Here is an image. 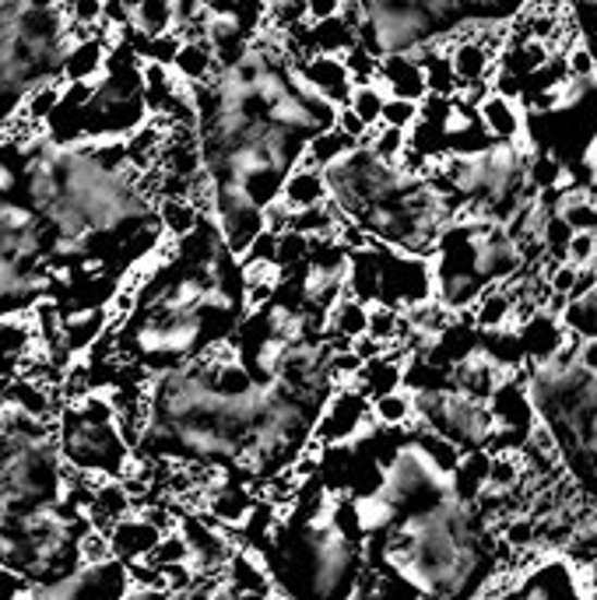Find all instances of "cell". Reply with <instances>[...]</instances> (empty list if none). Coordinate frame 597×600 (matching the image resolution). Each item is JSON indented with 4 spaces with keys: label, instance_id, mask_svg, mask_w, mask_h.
<instances>
[{
    "label": "cell",
    "instance_id": "83f0119b",
    "mask_svg": "<svg viewBox=\"0 0 597 600\" xmlns=\"http://www.w3.org/2000/svg\"><path fill=\"white\" fill-rule=\"evenodd\" d=\"M349 106H352L355 113L363 117L369 126H380V120H383V106H387V88H383L380 82H363V85H355Z\"/></svg>",
    "mask_w": 597,
    "mask_h": 600
},
{
    "label": "cell",
    "instance_id": "74e56055",
    "mask_svg": "<svg viewBox=\"0 0 597 600\" xmlns=\"http://www.w3.org/2000/svg\"><path fill=\"white\" fill-rule=\"evenodd\" d=\"M338 126H341V131L349 134V137H355L358 145H363V140H369V134H373V126H369L363 117H358L352 106H341V113H338Z\"/></svg>",
    "mask_w": 597,
    "mask_h": 600
},
{
    "label": "cell",
    "instance_id": "1f68e13d",
    "mask_svg": "<svg viewBox=\"0 0 597 600\" xmlns=\"http://www.w3.org/2000/svg\"><path fill=\"white\" fill-rule=\"evenodd\" d=\"M180 600H240V593H235L226 576H197V583L186 593H180Z\"/></svg>",
    "mask_w": 597,
    "mask_h": 600
},
{
    "label": "cell",
    "instance_id": "3957f363",
    "mask_svg": "<svg viewBox=\"0 0 597 600\" xmlns=\"http://www.w3.org/2000/svg\"><path fill=\"white\" fill-rule=\"evenodd\" d=\"M85 478L68 467L57 425L19 404H0V568L39 587L85 565Z\"/></svg>",
    "mask_w": 597,
    "mask_h": 600
},
{
    "label": "cell",
    "instance_id": "836d02e7",
    "mask_svg": "<svg viewBox=\"0 0 597 600\" xmlns=\"http://www.w3.org/2000/svg\"><path fill=\"white\" fill-rule=\"evenodd\" d=\"M562 60H565V71H570V77H594L597 74V60L580 39L562 53Z\"/></svg>",
    "mask_w": 597,
    "mask_h": 600
},
{
    "label": "cell",
    "instance_id": "f546056e",
    "mask_svg": "<svg viewBox=\"0 0 597 600\" xmlns=\"http://www.w3.org/2000/svg\"><path fill=\"white\" fill-rule=\"evenodd\" d=\"M570 8V22L576 25V39L587 46L597 60V0H573Z\"/></svg>",
    "mask_w": 597,
    "mask_h": 600
},
{
    "label": "cell",
    "instance_id": "7402d4cb",
    "mask_svg": "<svg viewBox=\"0 0 597 600\" xmlns=\"http://www.w3.org/2000/svg\"><path fill=\"white\" fill-rule=\"evenodd\" d=\"M131 28L148 39L176 32V0H134Z\"/></svg>",
    "mask_w": 597,
    "mask_h": 600
},
{
    "label": "cell",
    "instance_id": "603a6c76",
    "mask_svg": "<svg viewBox=\"0 0 597 600\" xmlns=\"http://www.w3.org/2000/svg\"><path fill=\"white\" fill-rule=\"evenodd\" d=\"M159 218H162V229L169 240H183V235H191L197 225H200V204L191 200V197H162L159 200Z\"/></svg>",
    "mask_w": 597,
    "mask_h": 600
},
{
    "label": "cell",
    "instance_id": "ac0fdd59",
    "mask_svg": "<svg viewBox=\"0 0 597 600\" xmlns=\"http://www.w3.org/2000/svg\"><path fill=\"white\" fill-rule=\"evenodd\" d=\"M281 200H285L292 211H306V208H317V204H324V200H331L324 169L298 166L289 176L285 189H281Z\"/></svg>",
    "mask_w": 597,
    "mask_h": 600
},
{
    "label": "cell",
    "instance_id": "484cf974",
    "mask_svg": "<svg viewBox=\"0 0 597 600\" xmlns=\"http://www.w3.org/2000/svg\"><path fill=\"white\" fill-rule=\"evenodd\" d=\"M562 323L580 341H597V289L584 298H570L562 309Z\"/></svg>",
    "mask_w": 597,
    "mask_h": 600
},
{
    "label": "cell",
    "instance_id": "cb8c5ba5",
    "mask_svg": "<svg viewBox=\"0 0 597 600\" xmlns=\"http://www.w3.org/2000/svg\"><path fill=\"white\" fill-rule=\"evenodd\" d=\"M373 418L380 429H407L415 425V393L401 387L394 393H383V397L373 401Z\"/></svg>",
    "mask_w": 597,
    "mask_h": 600
},
{
    "label": "cell",
    "instance_id": "60d3db41",
    "mask_svg": "<svg viewBox=\"0 0 597 600\" xmlns=\"http://www.w3.org/2000/svg\"><path fill=\"white\" fill-rule=\"evenodd\" d=\"M33 4H39V8H60L64 0H33Z\"/></svg>",
    "mask_w": 597,
    "mask_h": 600
},
{
    "label": "cell",
    "instance_id": "8d00e7d4",
    "mask_svg": "<svg viewBox=\"0 0 597 600\" xmlns=\"http://www.w3.org/2000/svg\"><path fill=\"white\" fill-rule=\"evenodd\" d=\"M545 274H548V284H552L556 295H565V298H570V295H573V284H576V274H580V267H573V264H552V267H545Z\"/></svg>",
    "mask_w": 597,
    "mask_h": 600
},
{
    "label": "cell",
    "instance_id": "277c9868",
    "mask_svg": "<svg viewBox=\"0 0 597 600\" xmlns=\"http://www.w3.org/2000/svg\"><path fill=\"white\" fill-rule=\"evenodd\" d=\"M331 204L373 243L432 260L439 232L467 211L464 197L429 166L387 162L369 145H355L324 169Z\"/></svg>",
    "mask_w": 597,
    "mask_h": 600
},
{
    "label": "cell",
    "instance_id": "7c38bea8",
    "mask_svg": "<svg viewBox=\"0 0 597 600\" xmlns=\"http://www.w3.org/2000/svg\"><path fill=\"white\" fill-rule=\"evenodd\" d=\"M475 600H590V590L584 568H576L570 559L545 555L527 573L499 568Z\"/></svg>",
    "mask_w": 597,
    "mask_h": 600
},
{
    "label": "cell",
    "instance_id": "2e32d148",
    "mask_svg": "<svg viewBox=\"0 0 597 600\" xmlns=\"http://www.w3.org/2000/svg\"><path fill=\"white\" fill-rule=\"evenodd\" d=\"M478 113L492 140H524L527 109L521 99H513L507 91H485L478 99Z\"/></svg>",
    "mask_w": 597,
    "mask_h": 600
},
{
    "label": "cell",
    "instance_id": "d4e9b609",
    "mask_svg": "<svg viewBox=\"0 0 597 600\" xmlns=\"http://www.w3.org/2000/svg\"><path fill=\"white\" fill-rule=\"evenodd\" d=\"M415 57L422 60V71H426V85H429L432 95H453V91H461L447 46H429V50H422Z\"/></svg>",
    "mask_w": 597,
    "mask_h": 600
},
{
    "label": "cell",
    "instance_id": "d590c367",
    "mask_svg": "<svg viewBox=\"0 0 597 600\" xmlns=\"http://www.w3.org/2000/svg\"><path fill=\"white\" fill-rule=\"evenodd\" d=\"M344 11H349V0H306V22L309 25L341 19Z\"/></svg>",
    "mask_w": 597,
    "mask_h": 600
},
{
    "label": "cell",
    "instance_id": "9c48e42d",
    "mask_svg": "<svg viewBox=\"0 0 597 600\" xmlns=\"http://www.w3.org/2000/svg\"><path fill=\"white\" fill-rule=\"evenodd\" d=\"M485 88L475 91H453V95H426L422 99L418 123L407 131V155L404 162L412 169L426 172L429 166L443 162L453 155H475L492 145L489 131H485L478 99Z\"/></svg>",
    "mask_w": 597,
    "mask_h": 600
},
{
    "label": "cell",
    "instance_id": "5b68a950",
    "mask_svg": "<svg viewBox=\"0 0 597 600\" xmlns=\"http://www.w3.org/2000/svg\"><path fill=\"white\" fill-rule=\"evenodd\" d=\"M531 0H349L358 46L373 60L422 53L464 36L510 32Z\"/></svg>",
    "mask_w": 597,
    "mask_h": 600
},
{
    "label": "cell",
    "instance_id": "ab89813d",
    "mask_svg": "<svg viewBox=\"0 0 597 600\" xmlns=\"http://www.w3.org/2000/svg\"><path fill=\"white\" fill-rule=\"evenodd\" d=\"M123 600H180V593H172L166 587H141V583H134Z\"/></svg>",
    "mask_w": 597,
    "mask_h": 600
},
{
    "label": "cell",
    "instance_id": "5bb4252c",
    "mask_svg": "<svg viewBox=\"0 0 597 600\" xmlns=\"http://www.w3.org/2000/svg\"><path fill=\"white\" fill-rule=\"evenodd\" d=\"M376 429H380V425L373 418V401L355 383H349V387H338L331 397H327L317 418V429H313V439H317L320 446L334 450V446H352V442L373 436Z\"/></svg>",
    "mask_w": 597,
    "mask_h": 600
},
{
    "label": "cell",
    "instance_id": "6da1fadb",
    "mask_svg": "<svg viewBox=\"0 0 597 600\" xmlns=\"http://www.w3.org/2000/svg\"><path fill=\"white\" fill-rule=\"evenodd\" d=\"M191 95L208 215L243 257L309 145L338 126L341 106L313 85L306 60L271 32H260L240 60L218 63L208 82L191 85Z\"/></svg>",
    "mask_w": 597,
    "mask_h": 600
},
{
    "label": "cell",
    "instance_id": "4316f807",
    "mask_svg": "<svg viewBox=\"0 0 597 600\" xmlns=\"http://www.w3.org/2000/svg\"><path fill=\"white\" fill-rule=\"evenodd\" d=\"M358 145L355 137H349L341 131V126H334V131H327V134H320L317 140L309 145V151H306V158H303V166H313V169H327L334 162V158H341L344 151H352Z\"/></svg>",
    "mask_w": 597,
    "mask_h": 600
},
{
    "label": "cell",
    "instance_id": "f1b7e54d",
    "mask_svg": "<svg viewBox=\"0 0 597 600\" xmlns=\"http://www.w3.org/2000/svg\"><path fill=\"white\" fill-rule=\"evenodd\" d=\"M363 145H369L380 158H387V162H404L407 155V131H398V126H373L369 140H363Z\"/></svg>",
    "mask_w": 597,
    "mask_h": 600
},
{
    "label": "cell",
    "instance_id": "d6a6232c",
    "mask_svg": "<svg viewBox=\"0 0 597 600\" xmlns=\"http://www.w3.org/2000/svg\"><path fill=\"white\" fill-rule=\"evenodd\" d=\"M60 11H64V19L74 25H102L106 22V0H64Z\"/></svg>",
    "mask_w": 597,
    "mask_h": 600
},
{
    "label": "cell",
    "instance_id": "e0dca14e",
    "mask_svg": "<svg viewBox=\"0 0 597 600\" xmlns=\"http://www.w3.org/2000/svg\"><path fill=\"white\" fill-rule=\"evenodd\" d=\"M376 82L387 85V95L394 99H412L422 102L429 95L426 85V71H422V60L415 53H398L380 60V71H376Z\"/></svg>",
    "mask_w": 597,
    "mask_h": 600
},
{
    "label": "cell",
    "instance_id": "44dd1931",
    "mask_svg": "<svg viewBox=\"0 0 597 600\" xmlns=\"http://www.w3.org/2000/svg\"><path fill=\"white\" fill-rule=\"evenodd\" d=\"M64 77H57V82H42L36 88H28V95L22 99V109H19V117L25 123H33V126H50V120L60 113V102H64Z\"/></svg>",
    "mask_w": 597,
    "mask_h": 600
},
{
    "label": "cell",
    "instance_id": "ffe728a7",
    "mask_svg": "<svg viewBox=\"0 0 597 600\" xmlns=\"http://www.w3.org/2000/svg\"><path fill=\"white\" fill-rule=\"evenodd\" d=\"M513 313H516V298L510 292V284H499V289L485 292L467 316L478 330H507V327H516Z\"/></svg>",
    "mask_w": 597,
    "mask_h": 600
},
{
    "label": "cell",
    "instance_id": "f35d334b",
    "mask_svg": "<svg viewBox=\"0 0 597 600\" xmlns=\"http://www.w3.org/2000/svg\"><path fill=\"white\" fill-rule=\"evenodd\" d=\"M28 597V587L19 579V576H11L0 568V600H25Z\"/></svg>",
    "mask_w": 597,
    "mask_h": 600
},
{
    "label": "cell",
    "instance_id": "52a82bcc",
    "mask_svg": "<svg viewBox=\"0 0 597 600\" xmlns=\"http://www.w3.org/2000/svg\"><path fill=\"white\" fill-rule=\"evenodd\" d=\"M57 439L68 467L92 485L127 481L137 470L134 442L123 429L120 407L109 390H92L85 397L64 401L57 411Z\"/></svg>",
    "mask_w": 597,
    "mask_h": 600
},
{
    "label": "cell",
    "instance_id": "b9f144b4",
    "mask_svg": "<svg viewBox=\"0 0 597 600\" xmlns=\"http://www.w3.org/2000/svg\"><path fill=\"white\" fill-rule=\"evenodd\" d=\"M267 600H289V597H281V593H271V597H267Z\"/></svg>",
    "mask_w": 597,
    "mask_h": 600
},
{
    "label": "cell",
    "instance_id": "9a60e30c",
    "mask_svg": "<svg viewBox=\"0 0 597 600\" xmlns=\"http://www.w3.org/2000/svg\"><path fill=\"white\" fill-rule=\"evenodd\" d=\"M502 32H485V36H464L447 42V53L453 63V74H458L461 91H475V88H489V74L496 68V39Z\"/></svg>",
    "mask_w": 597,
    "mask_h": 600
},
{
    "label": "cell",
    "instance_id": "ee69618b",
    "mask_svg": "<svg viewBox=\"0 0 597 600\" xmlns=\"http://www.w3.org/2000/svg\"><path fill=\"white\" fill-rule=\"evenodd\" d=\"M565 4H573V0H565Z\"/></svg>",
    "mask_w": 597,
    "mask_h": 600
},
{
    "label": "cell",
    "instance_id": "7a4b0ae2",
    "mask_svg": "<svg viewBox=\"0 0 597 600\" xmlns=\"http://www.w3.org/2000/svg\"><path fill=\"white\" fill-rule=\"evenodd\" d=\"M134 284V309L88 352L92 369H106L109 390L145 387L151 376L191 366L226 347L246 320V267L211 215L183 240H166L148 264L123 281Z\"/></svg>",
    "mask_w": 597,
    "mask_h": 600
},
{
    "label": "cell",
    "instance_id": "e575fe53",
    "mask_svg": "<svg viewBox=\"0 0 597 600\" xmlns=\"http://www.w3.org/2000/svg\"><path fill=\"white\" fill-rule=\"evenodd\" d=\"M565 264H573V267H590V264H597L594 232H573L570 249H565Z\"/></svg>",
    "mask_w": 597,
    "mask_h": 600
},
{
    "label": "cell",
    "instance_id": "ba28073f",
    "mask_svg": "<svg viewBox=\"0 0 597 600\" xmlns=\"http://www.w3.org/2000/svg\"><path fill=\"white\" fill-rule=\"evenodd\" d=\"M534 148L527 140H492L475 155H453L432 169L464 197V215H485L510 221L521 208L541 194L531 176Z\"/></svg>",
    "mask_w": 597,
    "mask_h": 600
},
{
    "label": "cell",
    "instance_id": "8992f818",
    "mask_svg": "<svg viewBox=\"0 0 597 600\" xmlns=\"http://www.w3.org/2000/svg\"><path fill=\"white\" fill-rule=\"evenodd\" d=\"M534 271L538 267L531 264L527 249L516 243L507 221L461 215L439 232L432 253V298L461 316L475 309V303L489 289L513 284Z\"/></svg>",
    "mask_w": 597,
    "mask_h": 600
},
{
    "label": "cell",
    "instance_id": "7bdbcfd3",
    "mask_svg": "<svg viewBox=\"0 0 597 600\" xmlns=\"http://www.w3.org/2000/svg\"><path fill=\"white\" fill-rule=\"evenodd\" d=\"M594 243H597V229H594Z\"/></svg>",
    "mask_w": 597,
    "mask_h": 600
},
{
    "label": "cell",
    "instance_id": "d6986e66",
    "mask_svg": "<svg viewBox=\"0 0 597 600\" xmlns=\"http://www.w3.org/2000/svg\"><path fill=\"white\" fill-rule=\"evenodd\" d=\"M172 71L183 85H204L218 71L215 46L208 39H183L176 60H172Z\"/></svg>",
    "mask_w": 597,
    "mask_h": 600
},
{
    "label": "cell",
    "instance_id": "8fae6325",
    "mask_svg": "<svg viewBox=\"0 0 597 600\" xmlns=\"http://www.w3.org/2000/svg\"><path fill=\"white\" fill-rule=\"evenodd\" d=\"M415 421L426 425L439 439L453 442L464 453L485 450L489 436L499 429L492 404L464 397L458 390H415Z\"/></svg>",
    "mask_w": 597,
    "mask_h": 600
},
{
    "label": "cell",
    "instance_id": "4dcf8cb0",
    "mask_svg": "<svg viewBox=\"0 0 597 600\" xmlns=\"http://www.w3.org/2000/svg\"><path fill=\"white\" fill-rule=\"evenodd\" d=\"M418 113H422V102H412V99H394V95H387V106H383V126H398V131H412L418 123Z\"/></svg>",
    "mask_w": 597,
    "mask_h": 600
},
{
    "label": "cell",
    "instance_id": "30bf717a",
    "mask_svg": "<svg viewBox=\"0 0 597 600\" xmlns=\"http://www.w3.org/2000/svg\"><path fill=\"white\" fill-rule=\"evenodd\" d=\"M432 292L436 281L426 257H412L383 243L349 249V295H355L358 303L407 313L429 303Z\"/></svg>",
    "mask_w": 597,
    "mask_h": 600
},
{
    "label": "cell",
    "instance_id": "4fadbf2b",
    "mask_svg": "<svg viewBox=\"0 0 597 600\" xmlns=\"http://www.w3.org/2000/svg\"><path fill=\"white\" fill-rule=\"evenodd\" d=\"M131 587V565L113 555L102 562H85L74 573L39 583V587H28L25 600H123Z\"/></svg>",
    "mask_w": 597,
    "mask_h": 600
}]
</instances>
